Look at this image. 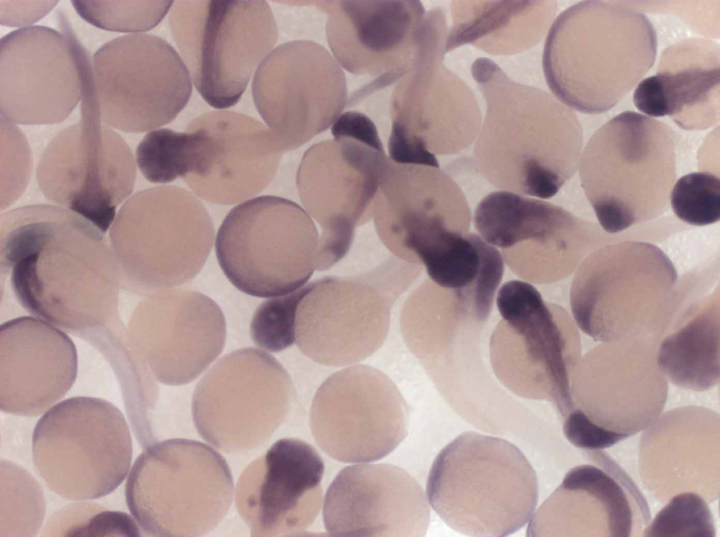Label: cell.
Instances as JSON below:
<instances>
[{"label":"cell","mask_w":720,"mask_h":537,"mask_svg":"<svg viewBox=\"0 0 720 537\" xmlns=\"http://www.w3.org/2000/svg\"><path fill=\"white\" fill-rule=\"evenodd\" d=\"M401 293L377 268L307 283L297 310L295 344L320 364L356 365L383 343L392 306Z\"/></svg>","instance_id":"cell-19"},{"label":"cell","mask_w":720,"mask_h":537,"mask_svg":"<svg viewBox=\"0 0 720 537\" xmlns=\"http://www.w3.org/2000/svg\"><path fill=\"white\" fill-rule=\"evenodd\" d=\"M472 76L487 105L473 163L501 190L549 199L577 171L583 131L575 112L548 92L509 78L479 58Z\"/></svg>","instance_id":"cell-2"},{"label":"cell","mask_w":720,"mask_h":537,"mask_svg":"<svg viewBox=\"0 0 720 537\" xmlns=\"http://www.w3.org/2000/svg\"><path fill=\"white\" fill-rule=\"evenodd\" d=\"M137 348L146 371L169 385L188 383L224 349L226 326L219 305L185 289L156 291L139 305L134 319Z\"/></svg>","instance_id":"cell-24"},{"label":"cell","mask_w":720,"mask_h":537,"mask_svg":"<svg viewBox=\"0 0 720 537\" xmlns=\"http://www.w3.org/2000/svg\"><path fill=\"white\" fill-rule=\"evenodd\" d=\"M677 273L652 244L625 241L596 248L579 263L570 288L577 326L600 342L660 340Z\"/></svg>","instance_id":"cell-6"},{"label":"cell","mask_w":720,"mask_h":537,"mask_svg":"<svg viewBox=\"0 0 720 537\" xmlns=\"http://www.w3.org/2000/svg\"><path fill=\"white\" fill-rule=\"evenodd\" d=\"M648 427L639 447L646 487L662 500L684 490L709 501L718 498L708 484H719V415L703 407L684 406L660 415Z\"/></svg>","instance_id":"cell-30"},{"label":"cell","mask_w":720,"mask_h":537,"mask_svg":"<svg viewBox=\"0 0 720 537\" xmlns=\"http://www.w3.org/2000/svg\"><path fill=\"white\" fill-rule=\"evenodd\" d=\"M252 88L282 152L331 127L347 102L341 67L326 48L309 41L276 48L255 72Z\"/></svg>","instance_id":"cell-21"},{"label":"cell","mask_w":720,"mask_h":537,"mask_svg":"<svg viewBox=\"0 0 720 537\" xmlns=\"http://www.w3.org/2000/svg\"><path fill=\"white\" fill-rule=\"evenodd\" d=\"M15 29L0 41V113L22 125L64 121L82 98L85 51L67 22Z\"/></svg>","instance_id":"cell-23"},{"label":"cell","mask_w":720,"mask_h":537,"mask_svg":"<svg viewBox=\"0 0 720 537\" xmlns=\"http://www.w3.org/2000/svg\"><path fill=\"white\" fill-rule=\"evenodd\" d=\"M326 35L341 68L378 76L368 91L399 81L415 59L426 12L418 1H327Z\"/></svg>","instance_id":"cell-26"},{"label":"cell","mask_w":720,"mask_h":537,"mask_svg":"<svg viewBox=\"0 0 720 537\" xmlns=\"http://www.w3.org/2000/svg\"><path fill=\"white\" fill-rule=\"evenodd\" d=\"M104 233L61 206L15 208L0 218L1 276L10 273L22 306L72 333L116 314L122 278Z\"/></svg>","instance_id":"cell-1"},{"label":"cell","mask_w":720,"mask_h":537,"mask_svg":"<svg viewBox=\"0 0 720 537\" xmlns=\"http://www.w3.org/2000/svg\"><path fill=\"white\" fill-rule=\"evenodd\" d=\"M496 305L504 324L520 338L546 379L558 411L571 404L570 381L581 359L580 336L565 312L560 319L530 284L513 280L499 289Z\"/></svg>","instance_id":"cell-33"},{"label":"cell","mask_w":720,"mask_h":537,"mask_svg":"<svg viewBox=\"0 0 720 537\" xmlns=\"http://www.w3.org/2000/svg\"><path fill=\"white\" fill-rule=\"evenodd\" d=\"M679 142L667 124L632 111L590 138L579 164L581 185L606 232H620L667 209Z\"/></svg>","instance_id":"cell-5"},{"label":"cell","mask_w":720,"mask_h":537,"mask_svg":"<svg viewBox=\"0 0 720 537\" xmlns=\"http://www.w3.org/2000/svg\"><path fill=\"white\" fill-rule=\"evenodd\" d=\"M81 120L59 133L45 149L37 179L44 196L105 233L117 207L132 192L133 154L123 138L101 118L93 86L82 92Z\"/></svg>","instance_id":"cell-13"},{"label":"cell","mask_w":720,"mask_h":537,"mask_svg":"<svg viewBox=\"0 0 720 537\" xmlns=\"http://www.w3.org/2000/svg\"><path fill=\"white\" fill-rule=\"evenodd\" d=\"M634 512L624 488L593 465L571 469L561 484L534 512L528 536L631 535Z\"/></svg>","instance_id":"cell-32"},{"label":"cell","mask_w":720,"mask_h":537,"mask_svg":"<svg viewBox=\"0 0 720 537\" xmlns=\"http://www.w3.org/2000/svg\"><path fill=\"white\" fill-rule=\"evenodd\" d=\"M444 55L441 48L419 51L393 91L388 152L395 163L437 166L436 155L458 153L480 132L476 98Z\"/></svg>","instance_id":"cell-16"},{"label":"cell","mask_w":720,"mask_h":537,"mask_svg":"<svg viewBox=\"0 0 720 537\" xmlns=\"http://www.w3.org/2000/svg\"><path fill=\"white\" fill-rule=\"evenodd\" d=\"M110 231L122 284L144 293L194 278L212 250L214 226L193 193L176 186L137 192L121 207Z\"/></svg>","instance_id":"cell-8"},{"label":"cell","mask_w":720,"mask_h":537,"mask_svg":"<svg viewBox=\"0 0 720 537\" xmlns=\"http://www.w3.org/2000/svg\"><path fill=\"white\" fill-rule=\"evenodd\" d=\"M219 266L229 281L252 296L287 294L321 271L320 234L296 203L261 196L232 208L215 238Z\"/></svg>","instance_id":"cell-9"},{"label":"cell","mask_w":720,"mask_h":537,"mask_svg":"<svg viewBox=\"0 0 720 537\" xmlns=\"http://www.w3.org/2000/svg\"><path fill=\"white\" fill-rule=\"evenodd\" d=\"M170 1H72L77 13L98 28L121 32L148 31L172 6Z\"/></svg>","instance_id":"cell-36"},{"label":"cell","mask_w":720,"mask_h":537,"mask_svg":"<svg viewBox=\"0 0 720 537\" xmlns=\"http://www.w3.org/2000/svg\"><path fill=\"white\" fill-rule=\"evenodd\" d=\"M650 337L601 342L579 360L570 382L565 419L586 420L623 440L653 423L667 397V380Z\"/></svg>","instance_id":"cell-17"},{"label":"cell","mask_w":720,"mask_h":537,"mask_svg":"<svg viewBox=\"0 0 720 537\" xmlns=\"http://www.w3.org/2000/svg\"><path fill=\"white\" fill-rule=\"evenodd\" d=\"M310 429L319 446L344 463H366L390 453L408 432L406 404L394 383L368 366L330 375L312 401Z\"/></svg>","instance_id":"cell-20"},{"label":"cell","mask_w":720,"mask_h":537,"mask_svg":"<svg viewBox=\"0 0 720 537\" xmlns=\"http://www.w3.org/2000/svg\"><path fill=\"white\" fill-rule=\"evenodd\" d=\"M323 519L331 536H423L430 508L420 484L402 468L355 465L329 486Z\"/></svg>","instance_id":"cell-27"},{"label":"cell","mask_w":720,"mask_h":537,"mask_svg":"<svg viewBox=\"0 0 720 537\" xmlns=\"http://www.w3.org/2000/svg\"><path fill=\"white\" fill-rule=\"evenodd\" d=\"M671 206L678 218L703 226L720 218V180L709 172H694L680 178L670 193Z\"/></svg>","instance_id":"cell-39"},{"label":"cell","mask_w":720,"mask_h":537,"mask_svg":"<svg viewBox=\"0 0 720 537\" xmlns=\"http://www.w3.org/2000/svg\"><path fill=\"white\" fill-rule=\"evenodd\" d=\"M324 463L309 444L276 442L241 473L236 489L238 513L252 536H298L319 514Z\"/></svg>","instance_id":"cell-25"},{"label":"cell","mask_w":720,"mask_h":537,"mask_svg":"<svg viewBox=\"0 0 720 537\" xmlns=\"http://www.w3.org/2000/svg\"><path fill=\"white\" fill-rule=\"evenodd\" d=\"M371 218L393 255L419 265L468 233L471 220L463 192L439 167L391 159Z\"/></svg>","instance_id":"cell-22"},{"label":"cell","mask_w":720,"mask_h":537,"mask_svg":"<svg viewBox=\"0 0 720 537\" xmlns=\"http://www.w3.org/2000/svg\"><path fill=\"white\" fill-rule=\"evenodd\" d=\"M657 348L658 365L674 385L705 391L719 382V289L671 314Z\"/></svg>","instance_id":"cell-35"},{"label":"cell","mask_w":720,"mask_h":537,"mask_svg":"<svg viewBox=\"0 0 720 537\" xmlns=\"http://www.w3.org/2000/svg\"><path fill=\"white\" fill-rule=\"evenodd\" d=\"M169 24L195 88L216 109L238 102L277 41L265 1H177Z\"/></svg>","instance_id":"cell-11"},{"label":"cell","mask_w":720,"mask_h":537,"mask_svg":"<svg viewBox=\"0 0 720 537\" xmlns=\"http://www.w3.org/2000/svg\"><path fill=\"white\" fill-rule=\"evenodd\" d=\"M5 131L6 193L1 197V209L11 204L23 191L31 171L29 146L21 131L1 118Z\"/></svg>","instance_id":"cell-41"},{"label":"cell","mask_w":720,"mask_h":537,"mask_svg":"<svg viewBox=\"0 0 720 537\" xmlns=\"http://www.w3.org/2000/svg\"><path fill=\"white\" fill-rule=\"evenodd\" d=\"M307 284L285 295L271 297L256 309L250 323V335L262 350L282 351L295 343V326L298 305Z\"/></svg>","instance_id":"cell-37"},{"label":"cell","mask_w":720,"mask_h":537,"mask_svg":"<svg viewBox=\"0 0 720 537\" xmlns=\"http://www.w3.org/2000/svg\"><path fill=\"white\" fill-rule=\"evenodd\" d=\"M333 138L311 146L297 186L307 213L321 228V256L330 268L347 253L356 226L371 209L390 162L374 124L331 127Z\"/></svg>","instance_id":"cell-12"},{"label":"cell","mask_w":720,"mask_h":537,"mask_svg":"<svg viewBox=\"0 0 720 537\" xmlns=\"http://www.w3.org/2000/svg\"><path fill=\"white\" fill-rule=\"evenodd\" d=\"M1 4V23L4 25L20 26L34 22L46 15L58 1H27L25 5Z\"/></svg>","instance_id":"cell-43"},{"label":"cell","mask_w":720,"mask_h":537,"mask_svg":"<svg viewBox=\"0 0 720 537\" xmlns=\"http://www.w3.org/2000/svg\"><path fill=\"white\" fill-rule=\"evenodd\" d=\"M656 54V32L643 13L619 4L584 1L552 23L543 69L558 100L583 113L600 114L641 81Z\"/></svg>","instance_id":"cell-3"},{"label":"cell","mask_w":720,"mask_h":537,"mask_svg":"<svg viewBox=\"0 0 720 537\" xmlns=\"http://www.w3.org/2000/svg\"><path fill=\"white\" fill-rule=\"evenodd\" d=\"M426 494L435 512L454 531L503 537L530 520L539 488L534 470L515 445L466 432L434 460Z\"/></svg>","instance_id":"cell-4"},{"label":"cell","mask_w":720,"mask_h":537,"mask_svg":"<svg viewBox=\"0 0 720 537\" xmlns=\"http://www.w3.org/2000/svg\"><path fill=\"white\" fill-rule=\"evenodd\" d=\"M233 482L225 458L195 440L171 439L148 446L135 460L126 502L148 536H200L229 511Z\"/></svg>","instance_id":"cell-7"},{"label":"cell","mask_w":720,"mask_h":537,"mask_svg":"<svg viewBox=\"0 0 720 537\" xmlns=\"http://www.w3.org/2000/svg\"><path fill=\"white\" fill-rule=\"evenodd\" d=\"M474 224L515 272L534 281L569 275L605 238L594 223L562 207L508 191L484 197Z\"/></svg>","instance_id":"cell-18"},{"label":"cell","mask_w":720,"mask_h":537,"mask_svg":"<svg viewBox=\"0 0 720 537\" xmlns=\"http://www.w3.org/2000/svg\"><path fill=\"white\" fill-rule=\"evenodd\" d=\"M713 516L699 494L683 492L674 496L643 531V536L713 537Z\"/></svg>","instance_id":"cell-38"},{"label":"cell","mask_w":720,"mask_h":537,"mask_svg":"<svg viewBox=\"0 0 720 537\" xmlns=\"http://www.w3.org/2000/svg\"><path fill=\"white\" fill-rule=\"evenodd\" d=\"M286 370L272 355L243 348L219 359L198 383L192 416L203 439L231 453L254 450L286 418L293 398Z\"/></svg>","instance_id":"cell-14"},{"label":"cell","mask_w":720,"mask_h":537,"mask_svg":"<svg viewBox=\"0 0 720 537\" xmlns=\"http://www.w3.org/2000/svg\"><path fill=\"white\" fill-rule=\"evenodd\" d=\"M190 125L198 132L199 144L195 167L184 180L198 197L230 205L259 194L271 183L283 152L261 122L214 111Z\"/></svg>","instance_id":"cell-28"},{"label":"cell","mask_w":720,"mask_h":537,"mask_svg":"<svg viewBox=\"0 0 720 537\" xmlns=\"http://www.w3.org/2000/svg\"><path fill=\"white\" fill-rule=\"evenodd\" d=\"M719 44L686 39L667 47L655 75L634 92L636 107L650 117H670L686 130H703L719 120Z\"/></svg>","instance_id":"cell-31"},{"label":"cell","mask_w":720,"mask_h":537,"mask_svg":"<svg viewBox=\"0 0 720 537\" xmlns=\"http://www.w3.org/2000/svg\"><path fill=\"white\" fill-rule=\"evenodd\" d=\"M15 475H6V536H32L42 523L44 500L40 486L25 470L13 465Z\"/></svg>","instance_id":"cell-40"},{"label":"cell","mask_w":720,"mask_h":537,"mask_svg":"<svg viewBox=\"0 0 720 537\" xmlns=\"http://www.w3.org/2000/svg\"><path fill=\"white\" fill-rule=\"evenodd\" d=\"M101 118L126 133L155 130L188 103L192 83L178 53L163 39L134 33L118 37L93 56Z\"/></svg>","instance_id":"cell-15"},{"label":"cell","mask_w":720,"mask_h":537,"mask_svg":"<svg viewBox=\"0 0 720 537\" xmlns=\"http://www.w3.org/2000/svg\"><path fill=\"white\" fill-rule=\"evenodd\" d=\"M77 356L72 340L54 325L31 317L0 328V409L22 416L41 414L73 385Z\"/></svg>","instance_id":"cell-29"},{"label":"cell","mask_w":720,"mask_h":537,"mask_svg":"<svg viewBox=\"0 0 720 537\" xmlns=\"http://www.w3.org/2000/svg\"><path fill=\"white\" fill-rule=\"evenodd\" d=\"M555 1H454L444 53L471 44L491 55L536 45L557 11Z\"/></svg>","instance_id":"cell-34"},{"label":"cell","mask_w":720,"mask_h":537,"mask_svg":"<svg viewBox=\"0 0 720 537\" xmlns=\"http://www.w3.org/2000/svg\"><path fill=\"white\" fill-rule=\"evenodd\" d=\"M34 466L49 488L72 500L99 498L124 481L132 458L128 424L98 398L65 399L45 413L32 440Z\"/></svg>","instance_id":"cell-10"},{"label":"cell","mask_w":720,"mask_h":537,"mask_svg":"<svg viewBox=\"0 0 720 537\" xmlns=\"http://www.w3.org/2000/svg\"><path fill=\"white\" fill-rule=\"evenodd\" d=\"M136 520L121 512L101 511L93 515L70 535L76 536H141Z\"/></svg>","instance_id":"cell-42"}]
</instances>
